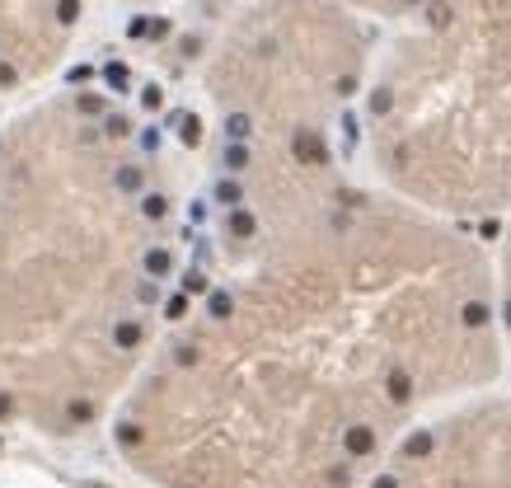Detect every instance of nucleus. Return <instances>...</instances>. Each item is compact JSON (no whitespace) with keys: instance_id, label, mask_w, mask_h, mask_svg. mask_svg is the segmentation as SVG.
Instances as JSON below:
<instances>
[{"instance_id":"nucleus-1","label":"nucleus","mask_w":511,"mask_h":488,"mask_svg":"<svg viewBox=\"0 0 511 488\" xmlns=\"http://www.w3.org/2000/svg\"><path fill=\"white\" fill-rule=\"evenodd\" d=\"M375 165L441 207L511 202V0H422L366 85Z\"/></svg>"},{"instance_id":"nucleus-3","label":"nucleus","mask_w":511,"mask_h":488,"mask_svg":"<svg viewBox=\"0 0 511 488\" xmlns=\"http://www.w3.org/2000/svg\"><path fill=\"white\" fill-rule=\"evenodd\" d=\"M85 0H0V90H15L57 62Z\"/></svg>"},{"instance_id":"nucleus-4","label":"nucleus","mask_w":511,"mask_h":488,"mask_svg":"<svg viewBox=\"0 0 511 488\" xmlns=\"http://www.w3.org/2000/svg\"><path fill=\"white\" fill-rule=\"evenodd\" d=\"M352 10H371V15L380 19H403V15H413L422 0H347Z\"/></svg>"},{"instance_id":"nucleus-5","label":"nucleus","mask_w":511,"mask_h":488,"mask_svg":"<svg viewBox=\"0 0 511 488\" xmlns=\"http://www.w3.org/2000/svg\"><path fill=\"white\" fill-rule=\"evenodd\" d=\"M507 324H511V300H507Z\"/></svg>"},{"instance_id":"nucleus-2","label":"nucleus","mask_w":511,"mask_h":488,"mask_svg":"<svg viewBox=\"0 0 511 488\" xmlns=\"http://www.w3.org/2000/svg\"><path fill=\"white\" fill-rule=\"evenodd\" d=\"M361 76L347 0H263L216 57L211 90L230 137H286L291 160L324 169V127Z\"/></svg>"}]
</instances>
